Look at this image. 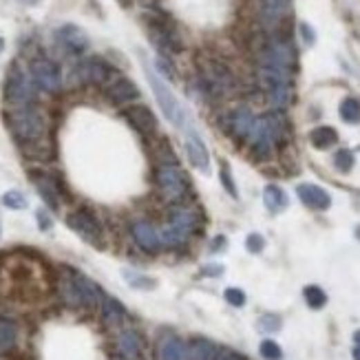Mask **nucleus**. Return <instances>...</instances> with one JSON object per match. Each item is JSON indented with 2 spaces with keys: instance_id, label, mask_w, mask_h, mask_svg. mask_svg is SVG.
I'll list each match as a JSON object with an SVG mask.
<instances>
[{
  "instance_id": "40",
  "label": "nucleus",
  "mask_w": 360,
  "mask_h": 360,
  "mask_svg": "<svg viewBox=\"0 0 360 360\" xmlns=\"http://www.w3.org/2000/svg\"><path fill=\"white\" fill-rule=\"evenodd\" d=\"M301 33H303V40H305L307 44H314V40H316V36H314V31L307 22H301Z\"/></svg>"
},
{
  "instance_id": "28",
  "label": "nucleus",
  "mask_w": 360,
  "mask_h": 360,
  "mask_svg": "<svg viewBox=\"0 0 360 360\" xmlns=\"http://www.w3.org/2000/svg\"><path fill=\"white\" fill-rule=\"evenodd\" d=\"M160 354H162V360H188L186 343L179 341L177 336H171V339L164 341Z\"/></svg>"
},
{
  "instance_id": "32",
  "label": "nucleus",
  "mask_w": 360,
  "mask_h": 360,
  "mask_svg": "<svg viewBox=\"0 0 360 360\" xmlns=\"http://www.w3.org/2000/svg\"><path fill=\"white\" fill-rule=\"evenodd\" d=\"M334 166H336V171L350 173L352 168H354V153L347 151V149L336 151V155H334Z\"/></svg>"
},
{
  "instance_id": "2",
  "label": "nucleus",
  "mask_w": 360,
  "mask_h": 360,
  "mask_svg": "<svg viewBox=\"0 0 360 360\" xmlns=\"http://www.w3.org/2000/svg\"><path fill=\"white\" fill-rule=\"evenodd\" d=\"M5 122L16 142L20 146H25V149L38 146L47 138V120H44L42 111L36 104L11 108L9 113H5Z\"/></svg>"
},
{
  "instance_id": "15",
  "label": "nucleus",
  "mask_w": 360,
  "mask_h": 360,
  "mask_svg": "<svg viewBox=\"0 0 360 360\" xmlns=\"http://www.w3.org/2000/svg\"><path fill=\"white\" fill-rule=\"evenodd\" d=\"M254 124H256V117L252 115L250 108H237L232 111L230 117H228V133L232 135L234 140H241V142H247L250 140V135L254 131Z\"/></svg>"
},
{
  "instance_id": "9",
  "label": "nucleus",
  "mask_w": 360,
  "mask_h": 360,
  "mask_svg": "<svg viewBox=\"0 0 360 360\" xmlns=\"http://www.w3.org/2000/svg\"><path fill=\"white\" fill-rule=\"evenodd\" d=\"M29 75L33 84L44 93H58L62 88V71L60 66L49 58H36L29 64Z\"/></svg>"
},
{
  "instance_id": "12",
  "label": "nucleus",
  "mask_w": 360,
  "mask_h": 360,
  "mask_svg": "<svg viewBox=\"0 0 360 360\" xmlns=\"http://www.w3.org/2000/svg\"><path fill=\"white\" fill-rule=\"evenodd\" d=\"M131 234H133V239L135 243H138L144 252H149V254H157L162 250V237H160V230H157L151 221H133V226H131Z\"/></svg>"
},
{
  "instance_id": "21",
  "label": "nucleus",
  "mask_w": 360,
  "mask_h": 360,
  "mask_svg": "<svg viewBox=\"0 0 360 360\" xmlns=\"http://www.w3.org/2000/svg\"><path fill=\"white\" fill-rule=\"evenodd\" d=\"M208 82V88L215 93H228L234 80L232 73L221 64H208V69H204V84Z\"/></svg>"
},
{
  "instance_id": "16",
  "label": "nucleus",
  "mask_w": 360,
  "mask_h": 360,
  "mask_svg": "<svg viewBox=\"0 0 360 360\" xmlns=\"http://www.w3.org/2000/svg\"><path fill=\"white\" fill-rule=\"evenodd\" d=\"M140 97V88L129 77H115L106 86V100L111 104H129Z\"/></svg>"
},
{
  "instance_id": "42",
  "label": "nucleus",
  "mask_w": 360,
  "mask_h": 360,
  "mask_svg": "<svg viewBox=\"0 0 360 360\" xmlns=\"http://www.w3.org/2000/svg\"><path fill=\"white\" fill-rule=\"evenodd\" d=\"M204 274L206 276H221L223 274V267L221 265H206L204 267Z\"/></svg>"
},
{
  "instance_id": "36",
  "label": "nucleus",
  "mask_w": 360,
  "mask_h": 360,
  "mask_svg": "<svg viewBox=\"0 0 360 360\" xmlns=\"http://www.w3.org/2000/svg\"><path fill=\"white\" fill-rule=\"evenodd\" d=\"M221 184L223 188L228 190L230 197H237V186H234V179H232V173H230V166L226 162H221Z\"/></svg>"
},
{
  "instance_id": "6",
  "label": "nucleus",
  "mask_w": 360,
  "mask_h": 360,
  "mask_svg": "<svg viewBox=\"0 0 360 360\" xmlns=\"http://www.w3.org/2000/svg\"><path fill=\"white\" fill-rule=\"evenodd\" d=\"M155 184L168 201H179L188 193V179L177 164L164 162L155 171Z\"/></svg>"
},
{
  "instance_id": "13",
  "label": "nucleus",
  "mask_w": 360,
  "mask_h": 360,
  "mask_svg": "<svg viewBox=\"0 0 360 360\" xmlns=\"http://www.w3.org/2000/svg\"><path fill=\"white\" fill-rule=\"evenodd\" d=\"M55 40H58L60 47L71 55H80L88 49L86 33L75 25H62L58 31H55Z\"/></svg>"
},
{
  "instance_id": "22",
  "label": "nucleus",
  "mask_w": 360,
  "mask_h": 360,
  "mask_svg": "<svg viewBox=\"0 0 360 360\" xmlns=\"http://www.w3.org/2000/svg\"><path fill=\"white\" fill-rule=\"evenodd\" d=\"M117 350L126 360H138L142 356V339L138 332L124 330L117 336Z\"/></svg>"
},
{
  "instance_id": "38",
  "label": "nucleus",
  "mask_w": 360,
  "mask_h": 360,
  "mask_svg": "<svg viewBox=\"0 0 360 360\" xmlns=\"http://www.w3.org/2000/svg\"><path fill=\"white\" fill-rule=\"evenodd\" d=\"M245 247H247V252H252V254H258L265 247V239L261 237V234H247V239H245Z\"/></svg>"
},
{
  "instance_id": "43",
  "label": "nucleus",
  "mask_w": 360,
  "mask_h": 360,
  "mask_svg": "<svg viewBox=\"0 0 360 360\" xmlns=\"http://www.w3.org/2000/svg\"><path fill=\"white\" fill-rule=\"evenodd\" d=\"M352 354H354V360H360V345L354 347V352H352Z\"/></svg>"
},
{
  "instance_id": "30",
  "label": "nucleus",
  "mask_w": 360,
  "mask_h": 360,
  "mask_svg": "<svg viewBox=\"0 0 360 360\" xmlns=\"http://www.w3.org/2000/svg\"><path fill=\"white\" fill-rule=\"evenodd\" d=\"M303 296H305V303L312 310H321L325 307V303H328V294H325L319 285H307L303 290Z\"/></svg>"
},
{
  "instance_id": "23",
  "label": "nucleus",
  "mask_w": 360,
  "mask_h": 360,
  "mask_svg": "<svg viewBox=\"0 0 360 360\" xmlns=\"http://www.w3.org/2000/svg\"><path fill=\"white\" fill-rule=\"evenodd\" d=\"M18 343V325L14 319L0 316V354L7 356L16 350Z\"/></svg>"
},
{
  "instance_id": "39",
  "label": "nucleus",
  "mask_w": 360,
  "mask_h": 360,
  "mask_svg": "<svg viewBox=\"0 0 360 360\" xmlns=\"http://www.w3.org/2000/svg\"><path fill=\"white\" fill-rule=\"evenodd\" d=\"M215 360H247V358L243 354H239V352L230 350V347H219Z\"/></svg>"
},
{
  "instance_id": "37",
  "label": "nucleus",
  "mask_w": 360,
  "mask_h": 360,
  "mask_svg": "<svg viewBox=\"0 0 360 360\" xmlns=\"http://www.w3.org/2000/svg\"><path fill=\"white\" fill-rule=\"evenodd\" d=\"M223 296H226V301L230 303L232 307H243L245 305V292L239 290V287H228Z\"/></svg>"
},
{
  "instance_id": "35",
  "label": "nucleus",
  "mask_w": 360,
  "mask_h": 360,
  "mask_svg": "<svg viewBox=\"0 0 360 360\" xmlns=\"http://www.w3.org/2000/svg\"><path fill=\"white\" fill-rule=\"evenodd\" d=\"M124 276H126L129 285H133V287H142V290H149V287H153V281H151L149 276H144V274L131 272V269H124Z\"/></svg>"
},
{
  "instance_id": "10",
  "label": "nucleus",
  "mask_w": 360,
  "mask_h": 360,
  "mask_svg": "<svg viewBox=\"0 0 360 360\" xmlns=\"http://www.w3.org/2000/svg\"><path fill=\"white\" fill-rule=\"evenodd\" d=\"M250 153L254 160L258 162H265L269 160V157L274 155V146H276V140H274V135H272V129H269V124L265 117L261 120H256L254 124V131L250 135Z\"/></svg>"
},
{
  "instance_id": "34",
  "label": "nucleus",
  "mask_w": 360,
  "mask_h": 360,
  "mask_svg": "<svg viewBox=\"0 0 360 360\" xmlns=\"http://www.w3.org/2000/svg\"><path fill=\"white\" fill-rule=\"evenodd\" d=\"M258 354L263 356V360H281V358H283L281 347L274 341H269V339L261 343V347H258Z\"/></svg>"
},
{
  "instance_id": "26",
  "label": "nucleus",
  "mask_w": 360,
  "mask_h": 360,
  "mask_svg": "<svg viewBox=\"0 0 360 360\" xmlns=\"http://www.w3.org/2000/svg\"><path fill=\"white\" fill-rule=\"evenodd\" d=\"M263 204L267 206L269 212H281V210L287 208L290 199H287V195H285L283 188L269 184V186H265V190H263Z\"/></svg>"
},
{
  "instance_id": "24",
  "label": "nucleus",
  "mask_w": 360,
  "mask_h": 360,
  "mask_svg": "<svg viewBox=\"0 0 360 360\" xmlns=\"http://www.w3.org/2000/svg\"><path fill=\"white\" fill-rule=\"evenodd\" d=\"M186 350H188V360H215L219 347L212 341L197 336V339H193L186 345Z\"/></svg>"
},
{
  "instance_id": "31",
  "label": "nucleus",
  "mask_w": 360,
  "mask_h": 360,
  "mask_svg": "<svg viewBox=\"0 0 360 360\" xmlns=\"http://www.w3.org/2000/svg\"><path fill=\"white\" fill-rule=\"evenodd\" d=\"M3 204L9 210H25L27 208V197L20 193V190H7L3 195Z\"/></svg>"
},
{
  "instance_id": "20",
  "label": "nucleus",
  "mask_w": 360,
  "mask_h": 360,
  "mask_svg": "<svg viewBox=\"0 0 360 360\" xmlns=\"http://www.w3.org/2000/svg\"><path fill=\"white\" fill-rule=\"evenodd\" d=\"M31 179H33V184H36L44 204H47L51 210H60V188L55 184V179L49 177L47 173H33Z\"/></svg>"
},
{
  "instance_id": "7",
  "label": "nucleus",
  "mask_w": 360,
  "mask_h": 360,
  "mask_svg": "<svg viewBox=\"0 0 360 360\" xmlns=\"http://www.w3.org/2000/svg\"><path fill=\"white\" fill-rule=\"evenodd\" d=\"M294 64H296V51L287 40L272 38L263 47V51L258 53V66H269V69L292 73Z\"/></svg>"
},
{
  "instance_id": "4",
  "label": "nucleus",
  "mask_w": 360,
  "mask_h": 360,
  "mask_svg": "<svg viewBox=\"0 0 360 360\" xmlns=\"http://www.w3.org/2000/svg\"><path fill=\"white\" fill-rule=\"evenodd\" d=\"M199 230V215L193 208L177 206L168 212V223L160 230L164 247H182Z\"/></svg>"
},
{
  "instance_id": "44",
  "label": "nucleus",
  "mask_w": 360,
  "mask_h": 360,
  "mask_svg": "<svg viewBox=\"0 0 360 360\" xmlns=\"http://www.w3.org/2000/svg\"><path fill=\"white\" fill-rule=\"evenodd\" d=\"M354 341H356V345H360V330H358V332L354 334Z\"/></svg>"
},
{
  "instance_id": "14",
  "label": "nucleus",
  "mask_w": 360,
  "mask_h": 360,
  "mask_svg": "<svg viewBox=\"0 0 360 360\" xmlns=\"http://www.w3.org/2000/svg\"><path fill=\"white\" fill-rule=\"evenodd\" d=\"M77 77H80V82H86V84H104L111 80V66L102 60V58H88V60H82L77 64L75 69Z\"/></svg>"
},
{
  "instance_id": "19",
  "label": "nucleus",
  "mask_w": 360,
  "mask_h": 360,
  "mask_svg": "<svg viewBox=\"0 0 360 360\" xmlns=\"http://www.w3.org/2000/svg\"><path fill=\"white\" fill-rule=\"evenodd\" d=\"M296 195L299 199L305 204L307 208L314 210H328L332 206V197L325 188L316 186V184H299L296 186Z\"/></svg>"
},
{
  "instance_id": "46",
  "label": "nucleus",
  "mask_w": 360,
  "mask_h": 360,
  "mask_svg": "<svg viewBox=\"0 0 360 360\" xmlns=\"http://www.w3.org/2000/svg\"><path fill=\"white\" fill-rule=\"evenodd\" d=\"M356 234H358V237H360V228H358V230H356Z\"/></svg>"
},
{
  "instance_id": "25",
  "label": "nucleus",
  "mask_w": 360,
  "mask_h": 360,
  "mask_svg": "<svg viewBox=\"0 0 360 360\" xmlns=\"http://www.w3.org/2000/svg\"><path fill=\"white\" fill-rule=\"evenodd\" d=\"M100 312H102V319L106 325H111V328H117V325L126 319V310H124V305L113 299V296H106L102 299V305H100Z\"/></svg>"
},
{
  "instance_id": "11",
  "label": "nucleus",
  "mask_w": 360,
  "mask_h": 360,
  "mask_svg": "<svg viewBox=\"0 0 360 360\" xmlns=\"http://www.w3.org/2000/svg\"><path fill=\"white\" fill-rule=\"evenodd\" d=\"M184 149L188 155V162L193 164L199 173H210V155L204 140L199 138V133L195 129L186 131V138H184Z\"/></svg>"
},
{
  "instance_id": "17",
  "label": "nucleus",
  "mask_w": 360,
  "mask_h": 360,
  "mask_svg": "<svg viewBox=\"0 0 360 360\" xmlns=\"http://www.w3.org/2000/svg\"><path fill=\"white\" fill-rule=\"evenodd\" d=\"M124 117L131 122V126L135 131H140L142 135H153L157 131V117L155 113L144 104H135L131 108L124 111Z\"/></svg>"
},
{
  "instance_id": "29",
  "label": "nucleus",
  "mask_w": 360,
  "mask_h": 360,
  "mask_svg": "<svg viewBox=\"0 0 360 360\" xmlns=\"http://www.w3.org/2000/svg\"><path fill=\"white\" fill-rule=\"evenodd\" d=\"M341 120L347 124H358L360 122V100L356 97H345L339 106Z\"/></svg>"
},
{
  "instance_id": "27",
  "label": "nucleus",
  "mask_w": 360,
  "mask_h": 360,
  "mask_svg": "<svg viewBox=\"0 0 360 360\" xmlns=\"http://www.w3.org/2000/svg\"><path fill=\"white\" fill-rule=\"evenodd\" d=\"M310 142H312L314 149L328 151L339 142V133H336V129H332V126H319L310 133Z\"/></svg>"
},
{
  "instance_id": "45",
  "label": "nucleus",
  "mask_w": 360,
  "mask_h": 360,
  "mask_svg": "<svg viewBox=\"0 0 360 360\" xmlns=\"http://www.w3.org/2000/svg\"><path fill=\"white\" fill-rule=\"evenodd\" d=\"M3 51H5V40L0 38V53H3Z\"/></svg>"
},
{
  "instance_id": "5",
  "label": "nucleus",
  "mask_w": 360,
  "mask_h": 360,
  "mask_svg": "<svg viewBox=\"0 0 360 360\" xmlns=\"http://www.w3.org/2000/svg\"><path fill=\"white\" fill-rule=\"evenodd\" d=\"M5 104L11 108L36 104V84H33L31 75L22 69L18 62H14L7 71L5 80Z\"/></svg>"
},
{
  "instance_id": "1",
  "label": "nucleus",
  "mask_w": 360,
  "mask_h": 360,
  "mask_svg": "<svg viewBox=\"0 0 360 360\" xmlns=\"http://www.w3.org/2000/svg\"><path fill=\"white\" fill-rule=\"evenodd\" d=\"M53 290L47 265L29 254L0 256V299L14 305H36Z\"/></svg>"
},
{
  "instance_id": "18",
  "label": "nucleus",
  "mask_w": 360,
  "mask_h": 360,
  "mask_svg": "<svg viewBox=\"0 0 360 360\" xmlns=\"http://www.w3.org/2000/svg\"><path fill=\"white\" fill-rule=\"evenodd\" d=\"M256 9L265 25H278L281 20L290 16L292 0H256Z\"/></svg>"
},
{
  "instance_id": "41",
  "label": "nucleus",
  "mask_w": 360,
  "mask_h": 360,
  "mask_svg": "<svg viewBox=\"0 0 360 360\" xmlns=\"http://www.w3.org/2000/svg\"><path fill=\"white\" fill-rule=\"evenodd\" d=\"M38 221H40V230H49L51 228V217L44 210H38Z\"/></svg>"
},
{
  "instance_id": "8",
  "label": "nucleus",
  "mask_w": 360,
  "mask_h": 360,
  "mask_svg": "<svg viewBox=\"0 0 360 360\" xmlns=\"http://www.w3.org/2000/svg\"><path fill=\"white\" fill-rule=\"evenodd\" d=\"M66 226H69L75 234H80L86 243H91V245L104 243V228L91 210L77 208V210L69 212V215H66Z\"/></svg>"
},
{
  "instance_id": "33",
  "label": "nucleus",
  "mask_w": 360,
  "mask_h": 360,
  "mask_svg": "<svg viewBox=\"0 0 360 360\" xmlns=\"http://www.w3.org/2000/svg\"><path fill=\"white\" fill-rule=\"evenodd\" d=\"M256 328L261 332H265V334L278 332L281 330V319L276 316V314H263V316L256 321Z\"/></svg>"
},
{
  "instance_id": "3",
  "label": "nucleus",
  "mask_w": 360,
  "mask_h": 360,
  "mask_svg": "<svg viewBox=\"0 0 360 360\" xmlns=\"http://www.w3.org/2000/svg\"><path fill=\"white\" fill-rule=\"evenodd\" d=\"M144 71H146V77H149L151 88H153V93L157 97V104H160V108H162V113L166 115V120L171 122L173 126L182 129L184 133L190 131V129H195L193 122H190L188 111L184 108V104L175 97V93L166 86V82L162 80V77L151 69L149 62H144Z\"/></svg>"
}]
</instances>
